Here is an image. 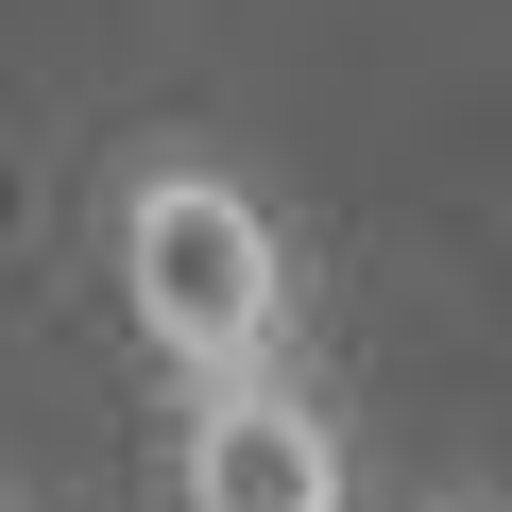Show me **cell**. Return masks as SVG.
<instances>
[{"instance_id": "obj_1", "label": "cell", "mask_w": 512, "mask_h": 512, "mask_svg": "<svg viewBox=\"0 0 512 512\" xmlns=\"http://www.w3.org/2000/svg\"><path fill=\"white\" fill-rule=\"evenodd\" d=\"M103 274H120V325H137V359L171 393H222V376H274L291 359V222L222 154H137L120 171Z\"/></svg>"}, {"instance_id": "obj_2", "label": "cell", "mask_w": 512, "mask_h": 512, "mask_svg": "<svg viewBox=\"0 0 512 512\" xmlns=\"http://www.w3.org/2000/svg\"><path fill=\"white\" fill-rule=\"evenodd\" d=\"M171 512H359L342 410H325L291 359H274V376L188 393V427H171Z\"/></svg>"}, {"instance_id": "obj_3", "label": "cell", "mask_w": 512, "mask_h": 512, "mask_svg": "<svg viewBox=\"0 0 512 512\" xmlns=\"http://www.w3.org/2000/svg\"><path fill=\"white\" fill-rule=\"evenodd\" d=\"M427 512H512V495H427Z\"/></svg>"}, {"instance_id": "obj_4", "label": "cell", "mask_w": 512, "mask_h": 512, "mask_svg": "<svg viewBox=\"0 0 512 512\" xmlns=\"http://www.w3.org/2000/svg\"><path fill=\"white\" fill-rule=\"evenodd\" d=\"M0 512H18V495H0Z\"/></svg>"}]
</instances>
